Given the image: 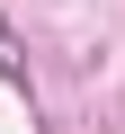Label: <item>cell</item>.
<instances>
[{"label":"cell","mask_w":125,"mask_h":134,"mask_svg":"<svg viewBox=\"0 0 125 134\" xmlns=\"http://www.w3.org/2000/svg\"><path fill=\"white\" fill-rule=\"evenodd\" d=\"M0 81L36 107V72H27V45H18V27H9V18H0Z\"/></svg>","instance_id":"1"}]
</instances>
